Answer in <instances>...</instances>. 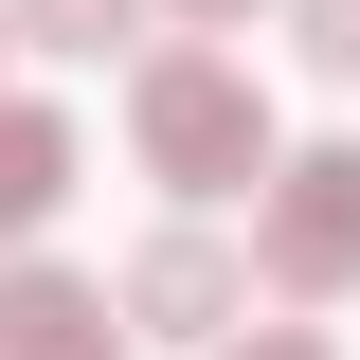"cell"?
<instances>
[{
  "label": "cell",
  "instance_id": "6da1fadb",
  "mask_svg": "<svg viewBox=\"0 0 360 360\" xmlns=\"http://www.w3.org/2000/svg\"><path fill=\"white\" fill-rule=\"evenodd\" d=\"M127 144H144V180L162 198H252L288 144H270V90L234 72V54H144L127 72Z\"/></svg>",
  "mask_w": 360,
  "mask_h": 360
},
{
  "label": "cell",
  "instance_id": "7a4b0ae2",
  "mask_svg": "<svg viewBox=\"0 0 360 360\" xmlns=\"http://www.w3.org/2000/svg\"><path fill=\"white\" fill-rule=\"evenodd\" d=\"M252 288L270 307H342L360 288V144H288L252 180Z\"/></svg>",
  "mask_w": 360,
  "mask_h": 360
},
{
  "label": "cell",
  "instance_id": "3957f363",
  "mask_svg": "<svg viewBox=\"0 0 360 360\" xmlns=\"http://www.w3.org/2000/svg\"><path fill=\"white\" fill-rule=\"evenodd\" d=\"M127 324H162V342H234V324H252V270H234L217 234H144V252H127Z\"/></svg>",
  "mask_w": 360,
  "mask_h": 360
},
{
  "label": "cell",
  "instance_id": "277c9868",
  "mask_svg": "<svg viewBox=\"0 0 360 360\" xmlns=\"http://www.w3.org/2000/svg\"><path fill=\"white\" fill-rule=\"evenodd\" d=\"M0 360H127L90 270H0Z\"/></svg>",
  "mask_w": 360,
  "mask_h": 360
},
{
  "label": "cell",
  "instance_id": "5b68a950",
  "mask_svg": "<svg viewBox=\"0 0 360 360\" xmlns=\"http://www.w3.org/2000/svg\"><path fill=\"white\" fill-rule=\"evenodd\" d=\"M54 198H72V108H37V90H0V234H37Z\"/></svg>",
  "mask_w": 360,
  "mask_h": 360
},
{
  "label": "cell",
  "instance_id": "8992f818",
  "mask_svg": "<svg viewBox=\"0 0 360 360\" xmlns=\"http://www.w3.org/2000/svg\"><path fill=\"white\" fill-rule=\"evenodd\" d=\"M162 0H0V37H37V54H127Z\"/></svg>",
  "mask_w": 360,
  "mask_h": 360
},
{
  "label": "cell",
  "instance_id": "52a82bcc",
  "mask_svg": "<svg viewBox=\"0 0 360 360\" xmlns=\"http://www.w3.org/2000/svg\"><path fill=\"white\" fill-rule=\"evenodd\" d=\"M288 37H307V72H342V90H360V0H288Z\"/></svg>",
  "mask_w": 360,
  "mask_h": 360
},
{
  "label": "cell",
  "instance_id": "ba28073f",
  "mask_svg": "<svg viewBox=\"0 0 360 360\" xmlns=\"http://www.w3.org/2000/svg\"><path fill=\"white\" fill-rule=\"evenodd\" d=\"M217 360H324V324H252V342H217Z\"/></svg>",
  "mask_w": 360,
  "mask_h": 360
},
{
  "label": "cell",
  "instance_id": "9c48e42d",
  "mask_svg": "<svg viewBox=\"0 0 360 360\" xmlns=\"http://www.w3.org/2000/svg\"><path fill=\"white\" fill-rule=\"evenodd\" d=\"M162 18H252V0H162Z\"/></svg>",
  "mask_w": 360,
  "mask_h": 360
}]
</instances>
